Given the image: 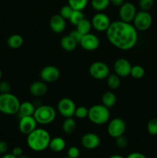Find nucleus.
I'll return each mask as SVG.
<instances>
[{
  "mask_svg": "<svg viewBox=\"0 0 157 158\" xmlns=\"http://www.w3.org/2000/svg\"><path fill=\"white\" fill-rule=\"evenodd\" d=\"M145 75V69L143 66L139 65H135L132 66L131 69L130 76L135 79H141L142 77H144Z\"/></svg>",
  "mask_w": 157,
  "mask_h": 158,
  "instance_id": "c756f323",
  "label": "nucleus"
},
{
  "mask_svg": "<svg viewBox=\"0 0 157 158\" xmlns=\"http://www.w3.org/2000/svg\"><path fill=\"white\" fill-rule=\"evenodd\" d=\"M48 91V86L44 81H35L30 85L29 92L34 97H42Z\"/></svg>",
  "mask_w": 157,
  "mask_h": 158,
  "instance_id": "a211bd4d",
  "label": "nucleus"
},
{
  "mask_svg": "<svg viewBox=\"0 0 157 158\" xmlns=\"http://www.w3.org/2000/svg\"><path fill=\"white\" fill-rule=\"evenodd\" d=\"M109 158H125V157H123V156L121 155H119V154H114V155L110 156Z\"/></svg>",
  "mask_w": 157,
  "mask_h": 158,
  "instance_id": "c03bdc74",
  "label": "nucleus"
},
{
  "mask_svg": "<svg viewBox=\"0 0 157 158\" xmlns=\"http://www.w3.org/2000/svg\"><path fill=\"white\" fill-rule=\"evenodd\" d=\"M147 131L151 135H157V119H151L147 123Z\"/></svg>",
  "mask_w": 157,
  "mask_h": 158,
  "instance_id": "2f4dec72",
  "label": "nucleus"
},
{
  "mask_svg": "<svg viewBox=\"0 0 157 158\" xmlns=\"http://www.w3.org/2000/svg\"><path fill=\"white\" fill-rule=\"evenodd\" d=\"M64 158H70V157H64Z\"/></svg>",
  "mask_w": 157,
  "mask_h": 158,
  "instance_id": "de8ad7c7",
  "label": "nucleus"
},
{
  "mask_svg": "<svg viewBox=\"0 0 157 158\" xmlns=\"http://www.w3.org/2000/svg\"><path fill=\"white\" fill-rule=\"evenodd\" d=\"M67 157L70 158H78L80 155V151L77 147L72 146L68 149Z\"/></svg>",
  "mask_w": 157,
  "mask_h": 158,
  "instance_id": "c9c22d12",
  "label": "nucleus"
},
{
  "mask_svg": "<svg viewBox=\"0 0 157 158\" xmlns=\"http://www.w3.org/2000/svg\"><path fill=\"white\" fill-rule=\"evenodd\" d=\"M84 18L85 15L84 13L83 12V11L73 10L70 18H69V21L70 22L71 24L74 25V26H76V25Z\"/></svg>",
  "mask_w": 157,
  "mask_h": 158,
  "instance_id": "c85d7f7f",
  "label": "nucleus"
},
{
  "mask_svg": "<svg viewBox=\"0 0 157 158\" xmlns=\"http://www.w3.org/2000/svg\"><path fill=\"white\" fill-rule=\"evenodd\" d=\"M76 129V123L72 117H67L63 121L62 130L64 133L67 134H71Z\"/></svg>",
  "mask_w": 157,
  "mask_h": 158,
  "instance_id": "393cba45",
  "label": "nucleus"
},
{
  "mask_svg": "<svg viewBox=\"0 0 157 158\" xmlns=\"http://www.w3.org/2000/svg\"><path fill=\"white\" fill-rule=\"evenodd\" d=\"M115 103H116V96L111 91L106 92L102 97V104L109 109L115 106Z\"/></svg>",
  "mask_w": 157,
  "mask_h": 158,
  "instance_id": "4be33fe9",
  "label": "nucleus"
},
{
  "mask_svg": "<svg viewBox=\"0 0 157 158\" xmlns=\"http://www.w3.org/2000/svg\"><path fill=\"white\" fill-rule=\"evenodd\" d=\"M126 158H147L143 154L139 152H133L131 153L128 155V157Z\"/></svg>",
  "mask_w": 157,
  "mask_h": 158,
  "instance_id": "a19ab883",
  "label": "nucleus"
},
{
  "mask_svg": "<svg viewBox=\"0 0 157 158\" xmlns=\"http://www.w3.org/2000/svg\"><path fill=\"white\" fill-rule=\"evenodd\" d=\"M113 69L115 73L120 77H126L130 75L132 65L130 62L125 58H119L114 63Z\"/></svg>",
  "mask_w": 157,
  "mask_h": 158,
  "instance_id": "ddd939ff",
  "label": "nucleus"
},
{
  "mask_svg": "<svg viewBox=\"0 0 157 158\" xmlns=\"http://www.w3.org/2000/svg\"><path fill=\"white\" fill-rule=\"evenodd\" d=\"M2 73L1 69H0V80L2 79Z\"/></svg>",
  "mask_w": 157,
  "mask_h": 158,
  "instance_id": "49530a36",
  "label": "nucleus"
},
{
  "mask_svg": "<svg viewBox=\"0 0 157 158\" xmlns=\"http://www.w3.org/2000/svg\"><path fill=\"white\" fill-rule=\"evenodd\" d=\"M136 8L132 2H124L119 7V16L121 21L131 23L136 15Z\"/></svg>",
  "mask_w": 157,
  "mask_h": 158,
  "instance_id": "9d476101",
  "label": "nucleus"
},
{
  "mask_svg": "<svg viewBox=\"0 0 157 158\" xmlns=\"http://www.w3.org/2000/svg\"><path fill=\"white\" fill-rule=\"evenodd\" d=\"M37 128V122L33 116L21 117L18 123V130L22 134H30Z\"/></svg>",
  "mask_w": 157,
  "mask_h": 158,
  "instance_id": "2eb2a0df",
  "label": "nucleus"
},
{
  "mask_svg": "<svg viewBox=\"0 0 157 158\" xmlns=\"http://www.w3.org/2000/svg\"><path fill=\"white\" fill-rule=\"evenodd\" d=\"M2 158H18L12 154H5Z\"/></svg>",
  "mask_w": 157,
  "mask_h": 158,
  "instance_id": "37998d69",
  "label": "nucleus"
},
{
  "mask_svg": "<svg viewBox=\"0 0 157 158\" xmlns=\"http://www.w3.org/2000/svg\"><path fill=\"white\" fill-rule=\"evenodd\" d=\"M20 101L16 96L11 93L0 94V112L7 115L18 114Z\"/></svg>",
  "mask_w": 157,
  "mask_h": 158,
  "instance_id": "7ed1b4c3",
  "label": "nucleus"
},
{
  "mask_svg": "<svg viewBox=\"0 0 157 158\" xmlns=\"http://www.w3.org/2000/svg\"><path fill=\"white\" fill-rule=\"evenodd\" d=\"M9 145L4 140H0V154H5L8 151Z\"/></svg>",
  "mask_w": 157,
  "mask_h": 158,
  "instance_id": "58836bf2",
  "label": "nucleus"
},
{
  "mask_svg": "<svg viewBox=\"0 0 157 158\" xmlns=\"http://www.w3.org/2000/svg\"><path fill=\"white\" fill-rule=\"evenodd\" d=\"M106 80H107L108 86L112 89H117V88L119 87L120 84H121L120 77H119L115 73L109 74L107 78H106Z\"/></svg>",
  "mask_w": 157,
  "mask_h": 158,
  "instance_id": "a878e982",
  "label": "nucleus"
},
{
  "mask_svg": "<svg viewBox=\"0 0 157 158\" xmlns=\"http://www.w3.org/2000/svg\"><path fill=\"white\" fill-rule=\"evenodd\" d=\"M18 158H29V157H27V156H25V155H22V156H20L19 157H18Z\"/></svg>",
  "mask_w": 157,
  "mask_h": 158,
  "instance_id": "a18cd8bd",
  "label": "nucleus"
},
{
  "mask_svg": "<svg viewBox=\"0 0 157 158\" xmlns=\"http://www.w3.org/2000/svg\"><path fill=\"white\" fill-rule=\"evenodd\" d=\"M89 73L91 77L96 80L106 79L110 74L109 66L105 63L100 61L94 62L92 63L89 66Z\"/></svg>",
  "mask_w": 157,
  "mask_h": 158,
  "instance_id": "0eeeda50",
  "label": "nucleus"
},
{
  "mask_svg": "<svg viewBox=\"0 0 157 158\" xmlns=\"http://www.w3.org/2000/svg\"><path fill=\"white\" fill-rule=\"evenodd\" d=\"M88 0H68V5L74 10L83 11L87 6Z\"/></svg>",
  "mask_w": 157,
  "mask_h": 158,
  "instance_id": "cd10ccee",
  "label": "nucleus"
},
{
  "mask_svg": "<svg viewBox=\"0 0 157 158\" xmlns=\"http://www.w3.org/2000/svg\"><path fill=\"white\" fill-rule=\"evenodd\" d=\"M109 117H110L109 109L104 105H94L89 109L88 118L94 124H105L109 120Z\"/></svg>",
  "mask_w": 157,
  "mask_h": 158,
  "instance_id": "20e7f679",
  "label": "nucleus"
},
{
  "mask_svg": "<svg viewBox=\"0 0 157 158\" xmlns=\"http://www.w3.org/2000/svg\"><path fill=\"white\" fill-rule=\"evenodd\" d=\"M75 109H76L75 103H74L73 100L68 97L62 98L57 105V110L58 113L66 118L72 117V116L75 114Z\"/></svg>",
  "mask_w": 157,
  "mask_h": 158,
  "instance_id": "6e6552de",
  "label": "nucleus"
},
{
  "mask_svg": "<svg viewBox=\"0 0 157 158\" xmlns=\"http://www.w3.org/2000/svg\"><path fill=\"white\" fill-rule=\"evenodd\" d=\"M92 6L95 11L102 12L108 8L110 4V0H92Z\"/></svg>",
  "mask_w": 157,
  "mask_h": 158,
  "instance_id": "bb28decb",
  "label": "nucleus"
},
{
  "mask_svg": "<svg viewBox=\"0 0 157 158\" xmlns=\"http://www.w3.org/2000/svg\"><path fill=\"white\" fill-rule=\"evenodd\" d=\"M133 26L139 31H146L150 28L152 23L151 14L148 11H139L136 12L133 19Z\"/></svg>",
  "mask_w": 157,
  "mask_h": 158,
  "instance_id": "423d86ee",
  "label": "nucleus"
},
{
  "mask_svg": "<svg viewBox=\"0 0 157 158\" xmlns=\"http://www.w3.org/2000/svg\"><path fill=\"white\" fill-rule=\"evenodd\" d=\"M51 137L46 130L36 128L27 135V144L31 150L36 152L43 151L49 148Z\"/></svg>",
  "mask_w": 157,
  "mask_h": 158,
  "instance_id": "f03ea898",
  "label": "nucleus"
},
{
  "mask_svg": "<svg viewBox=\"0 0 157 158\" xmlns=\"http://www.w3.org/2000/svg\"><path fill=\"white\" fill-rule=\"evenodd\" d=\"M126 123L121 118H114L110 120L108 124L107 132L109 136L113 138L119 137L124 134L126 131Z\"/></svg>",
  "mask_w": 157,
  "mask_h": 158,
  "instance_id": "1a4fd4ad",
  "label": "nucleus"
},
{
  "mask_svg": "<svg viewBox=\"0 0 157 158\" xmlns=\"http://www.w3.org/2000/svg\"><path fill=\"white\" fill-rule=\"evenodd\" d=\"M73 10L74 9L69 5H66L61 8L59 11V15L66 20H69Z\"/></svg>",
  "mask_w": 157,
  "mask_h": 158,
  "instance_id": "7c9ffc66",
  "label": "nucleus"
},
{
  "mask_svg": "<svg viewBox=\"0 0 157 158\" xmlns=\"http://www.w3.org/2000/svg\"><path fill=\"white\" fill-rule=\"evenodd\" d=\"M79 44L85 50L94 51L99 48L100 45V41L97 35L89 32L86 35H83Z\"/></svg>",
  "mask_w": 157,
  "mask_h": 158,
  "instance_id": "4468645a",
  "label": "nucleus"
},
{
  "mask_svg": "<svg viewBox=\"0 0 157 158\" xmlns=\"http://www.w3.org/2000/svg\"><path fill=\"white\" fill-rule=\"evenodd\" d=\"M12 86L8 81H2L0 83V94H7L10 93Z\"/></svg>",
  "mask_w": 157,
  "mask_h": 158,
  "instance_id": "e433bc0d",
  "label": "nucleus"
},
{
  "mask_svg": "<svg viewBox=\"0 0 157 158\" xmlns=\"http://www.w3.org/2000/svg\"><path fill=\"white\" fill-rule=\"evenodd\" d=\"M128 143V139L125 137L124 135L119 136V137H116L115 138V144L117 145V147L119 148H125L127 147Z\"/></svg>",
  "mask_w": 157,
  "mask_h": 158,
  "instance_id": "f704fd0d",
  "label": "nucleus"
},
{
  "mask_svg": "<svg viewBox=\"0 0 157 158\" xmlns=\"http://www.w3.org/2000/svg\"><path fill=\"white\" fill-rule=\"evenodd\" d=\"M106 32L108 40L121 50L133 48L138 40L137 30L133 25L121 20L111 23Z\"/></svg>",
  "mask_w": 157,
  "mask_h": 158,
  "instance_id": "f257e3e1",
  "label": "nucleus"
},
{
  "mask_svg": "<svg viewBox=\"0 0 157 158\" xmlns=\"http://www.w3.org/2000/svg\"><path fill=\"white\" fill-rule=\"evenodd\" d=\"M7 44L11 49H18L23 44V38L18 34H13L8 38Z\"/></svg>",
  "mask_w": 157,
  "mask_h": 158,
  "instance_id": "5701e85b",
  "label": "nucleus"
},
{
  "mask_svg": "<svg viewBox=\"0 0 157 158\" xmlns=\"http://www.w3.org/2000/svg\"><path fill=\"white\" fill-rule=\"evenodd\" d=\"M88 113H89V109H87L86 106H81L76 107L74 116L78 119H85L88 117Z\"/></svg>",
  "mask_w": 157,
  "mask_h": 158,
  "instance_id": "473e14b6",
  "label": "nucleus"
},
{
  "mask_svg": "<svg viewBox=\"0 0 157 158\" xmlns=\"http://www.w3.org/2000/svg\"><path fill=\"white\" fill-rule=\"evenodd\" d=\"M33 117L37 123L47 125L54 121L56 117V111L49 105H40L35 108Z\"/></svg>",
  "mask_w": 157,
  "mask_h": 158,
  "instance_id": "39448f33",
  "label": "nucleus"
},
{
  "mask_svg": "<svg viewBox=\"0 0 157 158\" xmlns=\"http://www.w3.org/2000/svg\"><path fill=\"white\" fill-rule=\"evenodd\" d=\"M60 77V71L55 66H46L40 72V77L46 83L57 81Z\"/></svg>",
  "mask_w": 157,
  "mask_h": 158,
  "instance_id": "f8f14e48",
  "label": "nucleus"
},
{
  "mask_svg": "<svg viewBox=\"0 0 157 158\" xmlns=\"http://www.w3.org/2000/svg\"><path fill=\"white\" fill-rule=\"evenodd\" d=\"M35 105L29 101H25L20 103L19 110H18V115L19 118L27 116H33L34 112L35 110Z\"/></svg>",
  "mask_w": 157,
  "mask_h": 158,
  "instance_id": "6ab92c4d",
  "label": "nucleus"
},
{
  "mask_svg": "<svg viewBox=\"0 0 157 158\" xmlns=\"http://www.w3.org/2000/svg\"><path fill=\"white\" fill-rule=\"evenodd\" d=\"M92 28L99 32H106L109 26H110L111 21L109 16L103 12H98L92 19Z\"/></svg>",
  "mask_w": 157,
  "mask_h": 158,
  "instance_id": "9b49d317",
  "label": "nucleus"
},
{
  "mask_svg": "<svg viewBox=\"0 0 157 158\" xmlns=\"http://www.w3.org/2000/svg\"><path fill=\"white\" fill-rule=\"evenodd\" d=\"M66 145V143L64 139L60 137H56L52 139L51 138L49 148L54 152H61L65 149Z\"/></svg>",
  "mask_w": 157,
  "mask_h": 158,
  "instance_id": "aec40b11",
  "label": "nucleus"
},
{
  "mask_svg": "<svg viewBox=\"0 0 157 158\" xmlns=\"http://www.w3.org/2000/svg\"><path fill=\"white\" fill-rule=\"evenodd\" d=\"M12 154H13V155H15V157H19L20 156L22 155L23 154L22 148H20V147H15V148H14L13 149H12Z\"/></svg>",
  "mask_w": 157,
  "mask_h": 158,
  "instance_id": "ea45409f",
  "label": "nucleus"
},
{
  "mask_svg": "<svg viewBox=\"0 0 157 158\" xmlns=\"http://www.w3.org/2000/svg\"><path fill=\"white\" fill-rule=\"evenodd\" d=\"M101 140L99 137L95 133H87L83 136L81 143L83 148L88 150H94L100 145Z\"/></svg>",
  "mask_w": 157,
  "mask_h": 158,
  "instance_id": "dca6fc26",
  "label": "nucleus"
},
{
  "mask_svg": "<svg viewBox=\"0 0 157 158\" xmlns=\"http://www.w3.org/2000/svg\"><path fill=\"white\" fill-rule=\"evenodd\" d=\"M49 26L52 32L55 33H61L66 27V19L62 18L59 14L53 15L51 17L49 21Z\"/></svg>",
  "mask_w": 157,
  "mask_h": 158,
  "instance_id": "f3484780",
  "label": "nucleus"
},
{
  "mask_svg": "<svg viewBox=\"0 0 157 158\" xmlns=\"http://www.w3.org/2000/svg\"><path fill=\"white\" fill-rule=\"evenodd\" d=\"M78 43L72 38L69 35H65L60 40V46L64 50L71 52L75 50Z\"/></svg>",
  "mask_w": 157,
  "mask_h": 158,
  "instance_id": "412c9836",
  "label": "nucleus"
},
{
  "mask_svg": "<svg viewBox=\"0 0 157 158\" xmlns=\"http://www.w3.org/2000/svg\"><path fill=\"white\" fill-rule=\"evenodd\" d=\"M154 5V0H139V6L142 11H149Z\"/></svg>",
  "mask_w": 157,
  "mask_h": 158,
  "instance_id": "72a5a7b5",
  "label": "nucleus"
},
{
  "mask_svg": "<svg viewBox=\"0 0 157 158\" xmlns=\"http://www.w3.org/2000/svg\"><path fill=\"white\" fill-rule=\"evenodd\" d=\"M69 35H70V36L72 37V38L73 39V40H75L77 43H78V44H79L80 41H81L82 38H83V35H82V34L80 33V32H78L77 29L71 31V32H69Z\"/></svg>",
  "mask_w": 157,
  "mask_h": 158,
  "instance_id": "4c0bfd02",
  "label": "nucleus"
},
{
  "mask_svg": "<svg viewBox=\"0 0 157 158\" xmlns=\"http://www.w3.org/2000/svg\"><path fill=\"white\" fill-rule=\"evenodd\" d=\"M76 29L82 34V35H86L90 32L91 29L92 28V23L87 19L84 18L83 20L79 22L76 25Z\"/></svg>",
  "mask_w": 157,
  "mask_h": 158,
  "instance_id": "b1692460",
  "label": "nucleus"
},
{
  "mask_svg": "<svg viewBox=\"0 0 157 158\" xmlns=\"http://www.w3.org/2000/svg\"><path fill=\"white\" fill-rule=\"evenodd\" d=\"M124 2V0H110V4L116 7H120Z\"/></svg>",
  "mask_w": 157,
  "mask_h": 158,
  "instance_id": "79ce46f5",
  "label": "nucleus"
}]
</instances>
